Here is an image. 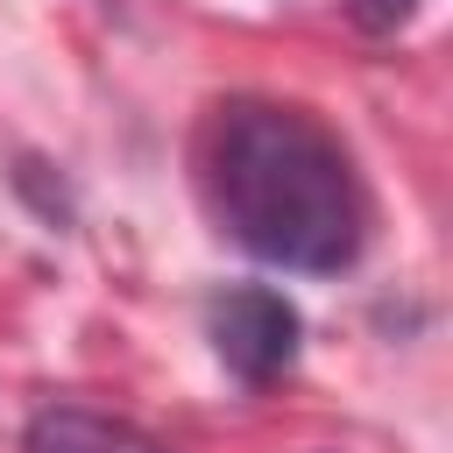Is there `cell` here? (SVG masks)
I'll return each mask as SVG.
<instances>
[{"label": "cell", "mask_w": 453, "mask_h": 453, "mask_svg": "<svg viewBox=\"0 0 453 453\" xmlns=\"http://www.w3.org/2000/svg\"><path fill=\"white\" fill-rule=\"evenodd\" d=\"M205 333H212V354L226 361V375L248 382V389L276 382V375L297 361V347H304L297 304H290L283 290H269V283H234V290H219L212 311H205Z\"/></svg>", "instance_id": "cell-2"}, {"label": "cell", "mask_w": 453, "mask_h": 453, "mask_svg": "<svg viewBox=\"0 0 453 453\" xmlns=\"http://www.w3.org/2000/svg\"><path fill=\"white\" fill-rule=\"evenodd\" d=\"M198 184L234 248L290 276H340L361 262L375 205L354 149L290 99H219L198 134Z\"/></svg>", "instance_id": "cell-1"}, {"label": "cell", "mask_w": 453, "mask_h": 453, "mask_svg": "<svg viewBox=\"0 0 453 453\" xmlns=\"http://www.w3.org/2000/svg\"><path fill=\"white\" fill-rule=\"evenodd\" d=\"M347 14H354V28H368V35H396V28L418 14V0H347Z\"/></svg>", "instance_id": "cell-4"}, {"label": "cell", "mask_w": 453, "mask_h": 453, "mask_svg": "<svg viewBox=\"0 0 453 453\" xmlns=\"http://www.w3.org/2000/svg\"><path fill=\"white\" fill-rule=\"evenodd\" d=\"M21 453H163L142 425L106 418L92 403H42L21 425Z\"/></svg>", "instance_id": "cell-3"}]
</instances>
